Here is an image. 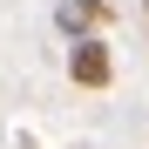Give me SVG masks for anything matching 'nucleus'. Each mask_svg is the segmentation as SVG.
I'll use <instances>...</instances> for the list:
<instances>
[{"label":"nucleus","mask_w":149,"mask_h":149,"mask_svg":"<svg viewBox=\"0 0 149 149\" xmlns=\"http://www.w3.org/2000/svg\"><path fill=\"white\" fill-rule=\"evenodd\" d=\"M109 7L102 0H61V27H102Z\"/></svg>","instance_id":"nucleus-2"},{"label":"nucleus","mask_w":149,"mask_h":149,"mask_svg":"<svg viewBox=\"0 0 149 149\" xmlns=\"http://www.w3.org/2000/svg\"><path fill=\"white\" fill-rule=\"evenodd\" d=\"M68 74H74L81 88H102L109 74H115V68H109V47H102V41H74V54H68Z\"/></svg>","instance_id":"nucleus-1"}]
</instances>
